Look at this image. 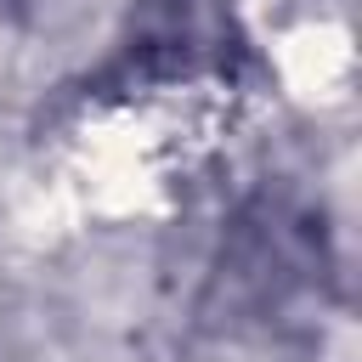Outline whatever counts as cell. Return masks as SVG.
<instances>
[{"instance_id": "6da1fadb", "label": "cell", "mask_w": 362, "mask_h": 362, "mask_svg": "<svg viewBox=\"0 0 362 362\" xmlns=\"http://www.w3.org/2000/svg\"><path fill=\"white\" fill-rule=\"evenodd\" d=\"M328 272V255H322V232L305 209L283 204V198H260L238 215L226 249H221V294H226V311H243V317H288L294 300L317 294Z\"/></svg>"}, {"instance_id": "7a4b0ae2", "label": "cell", "mask_w": 362, "mask_h": 362, "mask_svg": "<svg viewBox=\"0 0 362 362\" xmlns=\"http://www.w3.org/2000/svg\"><path fill=\"white\" fill-rule=\"evenodd\" d=\"M249 62V40L226 0H141L130 34L96 74V85H175V79H232Z\"/></svg>"}, {"instance_id": "3957f363", "label": "cell", "mask_w": 362, "mask_h": 362, "mask_svg": "<svg viewBox=\"0 0 362 362\" xmlns=\"http://www.w3.org/2000/svg\"><path fill=\"white\" fill-rule=\"evenodd\" d=\"M23 6H28V0H0V23H17V17H23Z\"/></svg>"}]
</instances>
